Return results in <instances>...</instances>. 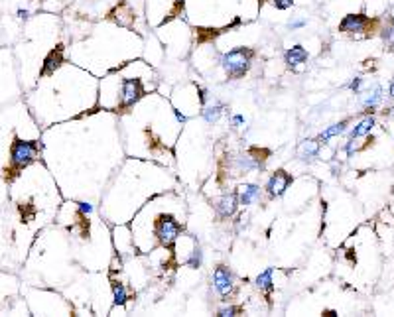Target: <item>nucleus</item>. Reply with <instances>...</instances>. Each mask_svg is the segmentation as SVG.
Returning <instances> with one entry per match:
<instances>
[{
    "mask_svg": "<svg viewBox=\"0 0 394 317\" xmlns=\"http://www.w3.org/2000/svg\"><path fill=\"white\" fill-rule=\"evenodd\" d=\"M252 59H254V50H251V48H234V50L221 53L219 65L223 67L229 81H239L249 73Z\"/></svg>",
    "mask_w": 394,
    "mask_h": 317,
    "instance_id": "nucleus-1",
    "label": "nucleus"
},
{
    "mask_svg": "<svg viewBox=\"0 0 394 317\" xmlns=\"http://www.w3.org/2000/svg\"><path fill=\"white\" fill-rule=\"evenodd\" d=\"M181 232H183V225L172 213H162V215L156 217V221H154V236H156V241L160 243L162 247L174 248L176 243L179 241V236H181Z\"/></svg>",
    "mask_w": 394,
    "mask_h": 317,
    "instance_id": "nucleus-2",
    "label": "nucleus"
},
{
    "mask_svg": "<svg viewBox=\"0 0 394 317\" xmlns=\"http://www.w3.org/2000/svg\"><path fill=\"white\" fill-rule=\"evenodd\" d=\"M37 152H40V144L36 140H22L16 136L10 146V174L18 176L16 172L30 166L36 160Z\"/></svg>",
    "mask_w": 394,
    "mask_h": 317,
    "instance_id": "nucleus-3",
    "label": "nucleus"
},
{
    "mask_svg": "<svg viewBox=\"0 0 394 317\" xmlns=\"http://www.w3.org/2000/svg\"><path fill=\"white\" fill-rule=\"evenodd\" d=\"M213 288H215L217 296L221 300L229 301L237 292V284H234L233 270L227 264H217L213 270Z\"/></svg>",
    "mask_w": 394,
    "mask_h": 317,
    "instance_id": "nucleus-4",
    "label": "nucleus"
},
{
    "mask_svg": "<svg viewBox=\"0 0 394 317\" xmlns=\"http://www.w3.org/2000/svg\"><path fill=\"white\" fill-rule=\"evenodd\" d=\"M375 24V20L365 14H347L339 22V32L345 35H371Z\"/></svg>",
    "mask_w": 394,
    "mask_h": 317,
    "instance_id": "nucleus-5",
    "label": "nucleus"
},
{
    "mask_svg": "<svg viewBox=\"0 0 394 317\" xmlns=\"http://www.w3.org/2000/svg\"><path fill=\"white\" fill-rule=\"evenodd\" d=\"M121 101H119V108L126 110V108H132L140 99L144 97V85L140 79L136 77H126L121 81Z\"/></svg>",
    "mask_w": 394,
    "mask_h": 317,
    "instance_id": "nucleus-6",
    "label": "nucleus"
},
{
    "mask_svg": "<svg viewBox=\"0 0 394 317\" xmlns=\"http://www.w3.org/2000/svg\"><path fill=\"white\" fill-rule=\"evenodd\" d=\"M292 183H294V176L280 168V170H276L268 177V181L264 185V191H266V195H268L270 199H278V197H282L290 189Z\"/></svg>",
    "mask_w": 394,
    "mask_h": 317,
    "instance_id": "nucleus-7",
    "label": "nucleus"
},
{
    "mask_svg": "<svg viewBox=\"0 0 394 317\" xmlns=\"http://www.w3.org/2000/svg\"><path fill=\"white\" fill-rule=\"evenodd\" d=\"M215 213L219 219H231L234 217V213L239 209V197H237V191H231V193H223L215 203Z\"/></svg>",
    "mask_w": 394,
    "mask_h": 317,
    "instance_id": "nucleus-8",
    "label": "nucleus"
},
{
    "mask_svg": "<svg viewBox=\"0 0 394 317\" xmlns=\"http://www.w3.org/2000/svg\"><path fill=\"white\" fill-rule=\"evenodd\" d=\"M307 57H309L307 50H305L302 44H296V46H292V48L286 50V53H284V63H286L288 69L298 71L307 61Z\"/></svg>",
    "mask_w": 394,
    "mask_h": 317,
    "instance_id": "nucleus-9",
    "label": "nucleus"
},
{
    "mask_svg": "<svg viewBox=\"0 0 394 317\" xmlns=\"http://www.w3.org/2000/svg\"><path fill=\"white\" fill-rule=\"evenodd\" d=\"M234 191H237V197H239V205L249 207V205H252V203L260 201L262 187H260V185H256V183H241Z\"/></svg>",
    "mask_w": 394,
    "mask_h": 317,
    "instance_id": "nucleus-10",
    "label": "nucleus"
},
{
    "mask_svg": "<svg viewBox=\"0 0 394 317\" xmlns=\"http://www.w3.org/2000/svg\"><path fill=\"white\" fill-rule=\"evenodd\" d=\"M254 286H256V290L258 292H262L264 294V298L268 303H272V294H274V268H266V270H262L256 278H254Z\"/></svg>",
    "mask_w": 394,
    "mask_h": 317,
    "instance_id": "nucleus-11",
    "label": "nucleus"
},
{
    "mask_svg": "<svg viewBox=\"0 0 394 317\" xmlns=\"http://www.w3.org/2000/svg\"><path fill=\"white\" fill-rule=\"evenodd\" d=\"M296 154H298V158L302 162H313L322 154V142L318 138H305V140L298 144V152Z\"/></svg>",
    "mask_w": 394,
    "mask_h": 317,
    "instance_id": "nucleus-12",
    "label": "nucleus"
},
{
    "mask_svg": "<svg viewBox=\"0 0 394 317\" xmlns=\"http://www.w3.org/2000/svg\"><path fill=\"white\" fill-rule=\"evenodd\" d=\"M61 65H63V46H55L54 50L46 55L44 67L40 71V75H42V77H48V75L55 73Z\"/></svg>",
    "mask_w": 394,
    "mask_h": 317,
    "instance_id": "nucleus-13",
    "label": "nucleus"
},
{
    "mask_svg": "<svg viewBox=\"0 0 394 317\" xmlns=\"http://www.w3.org/2000/svg\"><path fill=\"white\" fill-rule=\"evenodd\" d=\"M349 123H351V118H345V121H341V123H335V124H331V126H327L322 134L318 136V140L322 142V144H329V140H333V138H337V136H343V134L347 132Z\"/></svg>",
    "mask_w": 394,
    "mask_h": 317,
    "instance_id": "nucleus-14",
    "label": "nucleus"
},
{
    "mask_svg": "<svg viewBox=\"0 0 394 317\" xmlns=\"http://www.w3.org/2000/svg\"><path fill=\"white\" fill-rule=\"evenodd\" d=\"M382 103V87L375 83L373 87L365 93V99H363V108L365 112H373L375 108H378V105Z\"/></svg>",
    "mask_w": 394,
    "mask_h": 317,
    "instance_id": "nucleus-15",
    "label": "nucleus"
},
{
    "mask_svg": "<svg viewBox=\"0 0 394 317\" xmlns=\"http://www.w3.org/2000/svg\"><path fill=\"white\" fill-rule=\"evenodd\" d=\"M375 128V118L369 114V116H365V118H361L353 128H351V132H349V138H353V140H359V138H365V136H369L371 134V130Z\"/></svg>",
    "mask_w": 394,
    "mask_h": 317,
    "instance_id": "nucleus-16",
    "label": "nucleus"
},
{
    "mask_svg": "<svg viewBox=\"0 0 394 317\" xmlns=\"http://www.w3.org/2000/svg\"><path fill=\"white\" fill-rule=\"evenodd\" d=\"M203 110H201V116H203V121L207 124H215L221 116H223V112L227 110V106L223 105V103H213V105H205L201 106Z\"/></svg>",
    "mask_w": 394,
    "mask_h": 317,
    "instance_id": "nucleus-17",
    "label": "nucleus"
},
{
    "mask_svg": "<svg viewBox=\"0 0 394 317\" xmlns=\"http://www.w3.org/2000/svg\"><path fill=\"white\" fill-rule=\"evenodd\" d=\"M110 292H112V303H114V305L125 307L128 298H130L125 284L119 282V280H112V282H110Z\"/></svg>",
    "mask_w": 394,
    "mask_h": 317,
    "instance_id": "nucleus-18",
    "label": "nucleus"
},
{
    "mask_svg": "<svg viewBox=\"0 0 394 317\" xmlns=\"http://www.w3.org/2000/svg\"><path fill=\"white\" fill-rule=\"evenodd\" d=\"M183 264L187 266V268H191V270H199L201 268V264H203V250H201L199 245H195V247L191 248V252L187 254V258L183 260Z\"/></svg>",
    "mask_w": 394,
    "mask_h": 317,
    "instance_id": "nucleus-19",
    "label": "nucleus"
},
{
    "mask_svg": "<svg viewBox=\"0 0 394 317\" xmlns=\"http://www.w3.org/2000/svg\"><path fill=\"white\" fill-rule=\"evenodd\" d=\"M243 313V305H234V303H225L221 307H217V315L219 317H233Z\"/></svg>",
    "mask_w": 394,
    "mask_h": 317,
    "instance_id": "nucleus-20",
    "label": "nucleus"
},
{
    "mask_svg": "<svg viewBox=\"0 0 394 317\" xmlns=\"http://www.w3.org/2000/svg\"><path fill=\"white\" fill-rule=\"evenodd\" d=\"M380 35H382V42L388 46V50H394V20H390V22L382 28Z\"/></svg>",
    "mask_w": 394,
    "mask_h": 317,
    "instance_id": "nucleus-21",
    "label": "nucleus"
},
{
    "mask_svg": "<svg viewBox=\"0 0 394 317\" xmlns=\"http://www.w3.org/2000/svg\"><path fill=\"white\" fill-rule=\"evenodd\" d=\"M77 211H79V215H83V217H89L95 209H93V205L87 203V201H79V203H77Z\"/></svg>",
    "mask_w": 394,
    "mask_h": 317,
    "instance_id": "nucleus-22",
    "label": "nucleus"
},
{
    "mask_svg": "<svg viewBox=\"0 0 394 317\" xmlns=\"http://www.w3.org/2000/svg\"><path fill=\"white\" fill-rule=\"evenodd\" d=\"M272 6L276 10H288L294 6V0H272Z\"/></svg>",
    "mask_w": 394,
    "mask_h": 317,
    "instance_id": "nucleus-23",
    "label": "nucleus"
},
{
    "mask_svg": "<svg viewBox=\"0 0 394 317\" xmlns=\"http://www.w3.org/2000/svg\"><path fill=\"white\" fill-rule=\"evenodd\" d=\"M305 24H307V20L305 18H296V20H290V24H288V28L294 32V30H302Z\"/></svg>",
    "mask_w": 394,
    "mask_h": 317,
    "instance_id": "nucleus-24",
    "label": "nucleus"
},
{
    "mask_svg": "<svg viewBox=\"0 0 394 317\" xmlns=\"http://www.w3.org/2000/svg\"><path fill=\"white\" fill-rule=\"evenodd\" d=\"M347 87H349V91H353L355 95H359V93H361V89H363V79H361V77H355V79H353Z\"/></svg>",
    "mask_w": 394,
    "mask_h": 317,
    "instance_id": "nucleus-25",
    "label": "nucleus"
},
{
    "mask_svg": "<svg viewBox=\"0 0 394 317\" xmlns=\"http://www.w3.org/2000/svg\"><path fill=\"white\" fill-rule=\"evenodd\" d=\"M245 123H247V121H245L243 114H233V116H231V126H233V128H241V126H245Z\"/></svg>",
    "mask_w": 394,
    "mask_h": 317,
    "instance_id": "nucleus-26",
    "label": "nucleus"
},
{
    "mask_svg": "<svg viewBox=\"0 0 394 317\" xmlns=\"http://www.w3.org/2000/svg\"><path fill=\"white\" fill-rule=\"evenodd\" d=\"M16 14H18L20 20H26V18H30V12H28V10H24V8H20Z\"/></svg>",
    "mask_w": 394,
    "mask_h": 317,
    "instance_id": "nucleus-27",
    "label": "nucleus"
},
{
    "mask_svg": "<svg viewBox=\"0 0 394 317\" xmlns=\"http://www.w3.org/2000/svg\"><path fill=\"white\" fill-rule=\"evenodd\" d=\"M322 315H325V317H335V315H337V311H335V309H323Z\"/></svg>",
    "mask_w": 394,
    "mask_h": 317,
    "instance_id": "nucleus-28",
    "label": "nucleus"
},
{
    "mask_svg": "<svg viewBox=\"0 0 394 317\" xmlns=\"http://www.w3.org/2000/svg\"><path fill=\"white\" fill-rule=\"evenodd\" d=\"M174 114H176V118H178L179 123H185V121H187V118H185L181 112H178V110H174Z\"/></svg>",
    "mask_w": 394,
    "mask_h": 317,
    "instance_id": "nucleus-29",
    "label": "nucleus"
},
{
    "mask_svg": "<svg viewBox=\"0 0 394 317\" xmlns=\"http://www.w3.org/2000/svg\"><path fill=\"white\" fill-rule=\"evenodd\" d=\"M388 95H390V97H394V79H392V83L388 85Z\"/></svg>",
    "mask_w": 394,
    "mask_h": 317,
    "instance_id": "nucleus-30",
    "label": "nucleus"
}]
</instances>
